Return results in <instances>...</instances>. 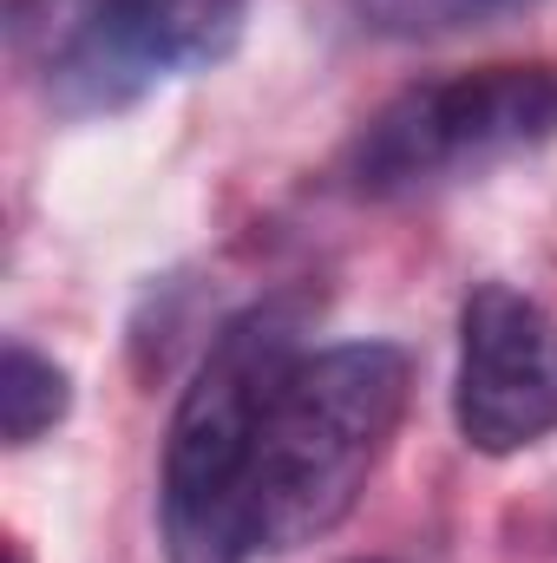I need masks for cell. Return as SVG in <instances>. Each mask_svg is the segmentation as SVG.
Here are the masks:
<instances>
[{
  "label": "cell",
  "mask_w": 557,
  "mask_h": 563,
  "mask_svg": "<svg viewBox=\"0 0 557 563\" xmlns=\"http://www.w3.org/2000/svg\"><path fill=\"white\" fill-rule=\"evenodd\" d=\"M308 301L270 295L217 328L204 347L157 465V531L171 563L256 558V465L282 374L302 361Z\"/></svg>",
  "instance_id": "obj_1"
},
{
  "label": "cell",
  "mask_w": 557,
  "mask_h": 563,
  "mask_svg": "<svg viewBox=\"0 0 557 563\" xmlns=\"http://www.w3.org/2000/svg\"><path fill=\"white\" fill-rule=\"evenodd\" d=\"M414 361L394 341H341L302 354L276 387L256 465V551L328 538L368 492L387 439L407 420Z\"/></svg>",
  "instance_id": "obj_2"
},
{
  "label": "cell",
  "mask_w": 557,
  "mask_h": 563,
  "mask_svg": "<svg viewBox=\"0 0 557 563\" xmlns=\"http://www.w3.org/2000/svg\"><path fill=\"white\" fill-rule=\"evenodd\" d=\"M243 13L250 0H7V53L53 112L99 119L230 59Z\"/></svg>",
  "instance_id": "obj_3"
},
{
  "label": "cell",
  "mask_w": 557,
  "mask_h": 563,
  "mask_svg": "<svg viewBox=\"0 0 557 563\" xmlns=\"http://www.w3.org/2000/svg\"><path fill=\"white\" fill-rule=\"evenodd\" d=\"M557 139V66H472L394 92L348 144V184L361 197H419L466 184L492 164Z\"/></svg>",
  "instance_id": "obj_4"
},
{
  "label": "cell",
  "mask_w": 557,
  "mask_h": 563,
  "mask_svg": "<svg viewBox=\"0 0 557 563\" xmlns=\"http://www.w3.org/2000/svg\"><path fill=\"white\" fill-rule=\"evenodd\" d=\"M452 420L485 459H512L557 432V321L512 282H479L459 308Z\"/></svg>",
  "instance_id": "obj_5"
},
{
  "label": "cell",
  "mask_w": 557,
  "mask_h": 563,
  "mask_svg": "<svg viewBox=\"0 0 557 563\" xmlns=\"http://www.w3.org/2000/svg\"><path fill=\"white\" fill-rule=\"evenodd\" d=\"M66 407H73L66 367L33 354L26 341H7V354H0V432H7V445H33L40 432L66 420Z\"/></svg>",
  "instance_id": "obj_6"
},
{
  "label": "cell",
  "mask_w": 557,
  "mask_h": 563,
  "mask_svg": "<svg viewBox=\"0 0 557 563\" xmlns=\"http://www.w3.org/2000/svg\"><path fill=\"white\" fill-rule=\"evenodd\" d=\"M341 7L381 40H446V33H466V26L532 13L545 0H341Z\"/></svg>",
  "instance_id": "obj_7"
},
{
  "label": "cell",
  "mask_w": 557,
  "mask_h": 563,
  "mask_svg": "<svg viewBox=\"0 0 557 563\" xmlns=\"http://www.w3.org/2000/svg\"><path fill=\"white\" fill-rule=\"evenodd\" d=\"M7 563H26V551H20V544H13V551H7Z\"/></svg>",
  "instance_id": "obj_8"
}]
</instances>
